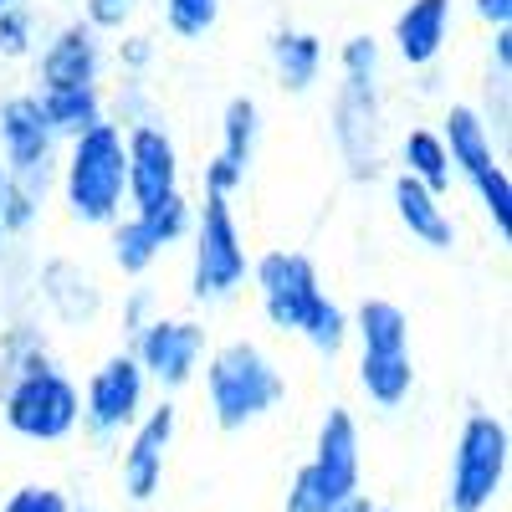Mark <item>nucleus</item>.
I'll return each instance as SVG.
<instances>
[{
    "mask_svg": "<svg viewBox=\"0 0 512 512\" xmlns=\"http://www.w3.org/2000/svg\"><path fill=\"white\" fill-rule=\"evenodd\" d=\"M390 52L374 31H354L333 52V103H328V144L344 164L349 185H379L390 175V88H384Z\"/></svg>",
    "mask_w": 512,
    "mask_h": 512,
    "instance_id": "f257e3e1",
    "label": "nucleus"
},
{
    "mask_svg": "<svg viewBox=\"0 0 512 512\" xmlns=\"http://www.w3.org/2000/svg\"><path fill=\"white\" fill-rule=\"evenodd\" d=\"M195 384L205 395V415H210V425H216L221 436H241V431L272 420L287 405V369H282V359L267 344L246 338V333L210 344Z\"/></svg>",
    "mask_w": 512,
    "mask_h": 512,
    "instance_id": "f03ea898",
    "label": "nucleus"
},
{
    "mask_svg": "<svg viewBox=\"0 0 512 512\" xmlns=\"http://www.w3.org/2000/svg\"><path fill=\"white\" fill-rule=\"evenodd\" d=\"M349 349H354V390L374 415H395L415 395V344L410 313L395 297H359L349 308Z\"/></svg>",
    "mask_w": 512,
    "mask_h": 512,
    "instance_id": "7ed1b4c3",
    "label": "nucleus"
},
{
    "mask_svg": "<svg viewBox=\"0 0 512 512\" xmlns=\"http://www.w3.org/2000/svg\"><path fill=\"white\" fill-rule=\"evenodd\" d=\"M52 195L62 200L67 221L82 231H108L128 210V159H123V128L93 123L82 134L62 139Z\"/></svg>",
    "mask_w": 512,
    "mask_h": 512,
    "instance_id": "20e7f679",
    "label": "nucleus"
},
{
    "mask_svg": "<svg viewBox=\"0 0 512 512\" xmlns=\"http://www.w3.org/2000/svg\"><path fill=\"white\" fill-rule=\"evenodd\" d=\"M364 492V425L349 405H328L308 461L292 472L282 492V512H338Z\"/></svg>",
    "mask_w": 512,
    "mask_h": 512,
    "instance_id": "39448f33",
    "label": "nucleus"
},
{
    "mask_svg": "<svg viewBox=\"0 0 512 512\" xmlns=\"http://www.w3.org/2000/svg\"><path fill=\"white\" fill-rule=\"evenodd\" d=\"M512 472V431L487 405H472L451 436L446 461V512H492Z\"/></svg>",
    "mask_w": 512,
    "mask_h": 512,
    "instance_id": "423d86ee",
    "label": "nucleus"
},
{
    "mask_svg": "<svg viewBox=\"0 0 512 512\" xmlns=\"http://www.w3.org/2000/svg\"><path fill=\"white\" fill-rule=\"evenodd\" d=\"M190 303L195 308H226L251 282V246L236 216V200L200 195L195 226H190Z\"/></svg>",
    "mask_w": 512,
    "mask_h": 512,
    "instance_id": "0eeeda50",
    "label": "nucleus"
},
{
    "mask_svg": "<svg viewBox=\"0 0 512 512\" xmlns=\"http://www.w3.org/2000/svg\"><path fill=\"white\" fill-rule=\"evenodd\" d=\"M441 139H446V154H451V175L456 185H466L477 195L482 216L497 236V246L512 241V175L502 164V144L492 139V128L482 123L477 103H446L441 113Z\"/></svg>",
    "mask_w": 512,
    "mask_h": 512,
    "instance_id": "6e6552de",
    "label": "nucleus"
},
{
    "mask_svg": "<svg viewBox=\"0 0 512 512\" xmlns=\"http://www.w3.org/2000/svg\"><path fill=\"white\" fill-rule=\"evenodd\" d=\"M77 420H82V379L62 359L36 364V369H26L21 379H11L6 390H0V425L26 446L72 441Z\"/></svg>",
    "mask_w": 512,
    "mask_h": 512,
    "instance_id": "1a4fd4ad",
    "label": "nucleus"
},
{
    "mask_svg": "<svg viewBox=\"0 0 512 512\" xmlns=\"http://www.w3.org/2000/svg\"><path fill=\"white\" fill-rule=\"evenodd\" d=\"M149 400H154V390H149L139 359L118 344L113 354H103L88 369V379H82V420H77V431L88 441H98V446H118L128 431H134V420L149 410Z\"/></svg>",
    "mask_w": 512,
    "mask_h": 512,
    "instance_id": "9d476101",
    "label": "nucleus"
},
{
    "mask_svg": "<svg viewBox=\"0 0 512 512\" xmlns=\"http://www.w3.org/2000/svg\"><path fill=\"white\" fill-rule=\"evenodd\" d=\"M251 297L262 308V323L282 338H297L308 323V313L318 308V297L328 292L323 287V272L308 251L297 246H272L262 256H251Z\"/></svg>",
    "mask_w": 512,
    "mask_h": 512,
    "instance_id": "9b49d317",
    "label": "nucleus"
},
{
    "mask_svg": "<svg viewBox=\"0 0 512 512\" xmlns=\"http://www.w3.org/2000/svg\"><path fill=\"white\" fill-rule=\"evenodd\" d=\"M210 344H216V338H210L205 318H195V313H159L139 338H128L123 349L139 359L154 395H185L190 384L200 379V364H205Z\"/></svg>",
    "mask_w": 512,
    "mask_h": 512,
    "instance_id": "f8f14e48",
    "label": "nucleus"
},
{
    "mask_svg": "<svg viewBox=\"0 0 512 512\" xmlns=\"http://www.w3.org/2000/svg\"><path fill=\"white\" fill-rule=\"evenodd\" d=\"M31 308L52 328H98L108 318V287L103 272L88 267L82 256H41L31 272Z\"/></svg>",
    "mask_w": 512,
    "mask_h": 512,
    "instance_id": "ddd939ff",
    "label": "nucleus"
},
{
    "mask_svg": "<svg viewBox=\"0 0 512 512\" xmlns=\"http://www.w3.org/2000/svg\"><path fill=\"white\" fill-rule=\"evenodd\" d=\"M175 436H180V400L175 395H154L149 410L134 420V431L118 441L123 446L118 451V492L134 507H149L164 492Z\"/></svg>",
    "mask_w": 512,
    "mask_h": 512,
    "instance_id": "4468645a",
    "label": "nucleus"
},
{
    "mask_svg": "<svg viewBox=\"0 0 512 512\" xmlns=\"http://www.w3.org/2000/svg\"><path fill=\"white\" fill-rule=\"evenodd\" d=\"M108 36H98L77 11L57 26H47L41 47L31 57V93L47 88H103L108 82Z\"/></svg>",
    "mask_w": 512,
    "mask_h": 512,
    "instance_id": "2eb2a0df",
    "label": "nucleus"
},
{
    "mask_svg": "<svg viewBox=\"0 0 512 512\" xmlns=\"http://www.w3.org/2000/svg\"><path fill=\"white\" fill-rule=\"evenodd\" d=\"M57 154H62V139L47 123V113H41V98L31 88L0 93V164H6V175L52 185Z\"/></svg>",
    "mask_w": 512,
    "mask_h": 512,
    "instance_id": "dca6fc26",
    "label": "nucleus"
},
{
    "mask_svg": "<svg viewBox=\"0 0 512 512\" xmlns=\"http://www.w3.org/2000/svg\"><path fill=\"white\" fill-rule=\"evenodd\" d=\"M123 159H128V210H139L169 190H185V154L169 123L144 118L123 128Z\"/></svg>",
    "mask_w": 512,
    "mask_h": 512,
    "instance_id": "f3484780",
    "label": "nucleus"
},
{
    "mask_svg": "<svg viewBox=\"0 0 512 512\" xmlns=\"http://www.w3.org/2000/svg\"><path fill=\"white\" fill-rule=\"evenodd\" d=\"M456 36V0H405L390 21V52L405 72H436Z\"/></svg>",
    "mask_w": 512,
    "mask_h": 512,
    "instance_id": "a211bd4d",
    "label": "nucleus"
},
{
    "mask_svg": "<svg viewBox=\"0 0 512 512\" xmlns=\"http://www.w3.org/2000/svg\"><path fill=\"white\" fill-rule=\"evenodd\" d=\"M267 67H272V82L287 93V98H308L323 88V77L333 67V52L328 41L313 31V26H277L267 36Z\"/></svg>",
    "mask_w": 512,
    "mask_h": 512,
    "instance_id": "6ab92c4d",
    "label": "nucleus"
},
{
    "mask_svg": "<svg viewBox=\"0 0 512 512\" xmlns=\"http://www.w3.org/2000/svg\"><path fill=\"white\" fill-rule=\"evenodd\" d=\"M390 210H395V226L415 246L436 251V256L456 251V216H451L446 195L425 190L420 180H410V175H400V169H395V175H390Z\"/></svg>",
    "mask_w": 512,
    "mask_h": 512,
    "instance_id": "aec40b11",
    "label": "nucleus"
},
{
    "mask_svg": "<svg viewBox=\"0 0 512 512\" xmlns=\"http://www.w3.org/2000/svg\"><path fill=\"white\" fill-rule=\"evenodd\" d=\"M395 169L451 200L456 175H451V154H446V139H441L436 123H410L405 134L395 139Z\"/></svg>",
    "mask_w": 512,
    "mask_h": 512,
    "instance_id": "412c9836",
    "label": "nucleus"
},
{
    "mask_svg": "<svg viewBox=\"0 0 512 512\" xmlns=\"http://www.w3.org/2000/svg\"><path fill=\"white\" fill-rule=\"evenodd\" d=\"M57 359L52 349V328L41 323L36 313H16V318H0V390L11 379H21L26 369Z\"/></svg>",
    "mask_w": 512,
    "mask_h": 512,
    "instance_id": "4be33fe9",
    "label": "nucleus"
},
{
    "mask_svg": "<svg viewBox=\"0 0 512 512\" xmlns=\"http://www.w3.org/2000/svg\"><path fill=\"white\" fill-rule=\"evenodd\" d=\"M221 144H216V154H226L231 164H241V169H251L256 164V154H262V139H267V108L256 103L251 93H231L226 103H221Z\"/></svg>",
    "mask_w": 512,
    "mask_h": 512,
    "instance_id": "5701e85b",
    "label": "nucleus"
},
{
    "mask_svg": "<svg viewBox=\"0 0 512 512\" xmlns=\"http://www.w3.org/2000/svg\"><path fill=\"white\" fill-rule=\"evenodd\" d=\"M103 236H108V267H113L123 282H149V272L164 262L159 241L144 231V221L134 216V210H123V216H118Z\"/></svg>",
    "mask_w": 512,
    "mask_h": 512,
    "instance_id": "b1692460",
    "label": "nucleus"
},
{
    "mask_svg": "<svg viewBox=\"0 0 512 512\" xmlns=\"http://www.w3.org/2000/svg\"><path fill=\"white\" fill-rule=\"evenodd\" d=\"M52 205V185L36 180H6V200H0V246H26Z\"/></svg>",
    "mask_w": 512,
    "mask_h": 512,
    "instance_id": "393cba45",
    "label": "nucleus"
},
{
    "mask_svg": "<svg viewBox=\"0 0 512 512\" xmlns=\"http://www.w3.org/2000/svg\"><path fill=\"white\" fill-rule=\"evenodd\" d=\"M108 82L103 88H47V93H36L41 98V113H47V123L57 128V139H72L82 134V128H93L108 118Z\"/></svg>",
    "mask_w": 512,
    "mask_h": 512,
    "instance_id": "a878e982",
    "label": "nucleus"
},
{
    "mask_svg": "<svg viewBox=\"0 0 512 512\" xmlns=\"http://www.w3.org/2000/svg\"><path fill=\"white\" fill-rule=\"evenodd\" d=\"M134 216H139V221H144V231L159 241V251H169V246H185V241H190V226H195V200H190L185 190H169V195H159V200L139 205Z\"/></svg>",
    "mask_w": 512,
    "mask_h": 512,
    "instance_id": "bb28decb",
    "label": "nucleus"
},
{
    "mask_svg": "<svg viewBox=\"0 0 512 512\" xmlns=\"http://www.w3.org/2000/svg\"><path fill=\"white\" fill-rule=\"evenodd\" d=\"M303 344L323 359V364H333V359H344L349 354V308L338 303V297H318V308L308 313V323H303Z\"/></svg>",
    "mask_w": 512,
    "mask_h": 512,
    "instance_id": "cd10ccee",
    "label": "nucleus"
},
{
    "mask_svg": "<svg viewBox=\"0 0 512 512\" xmlns=\"http://www.w3.org/2000/svg\"><path fill=\"white\" fill-rule=\"evenodd\" d=\"M41 36H47V16L36 0H16L0 11V62H31Z\"/></svg>",
    "mask_w": 512,
    "mask_h": 512,
    "instance_id": "c85d7f7f",
    "label": "nucleus"
},
{
    "mask_svg": "<svg viewBox=\"0 0 512 512\" xmlns=\"http://www.w3.org/2000/svg\"><path fill=\"white\" fill-rule=\"evenodd\" d=\"M154 11H159V26L175 36V41H205L210 31L221 26L226 16V0H154Z\"/></svg>",
    "mask_w": 512,
    "mask_h": 512,
    "instance_id": "c756f323",
    "label": "nucleus"
},
{
    "mask_svg": "<svg viewBox=\"0 0 512 512\" xmlns=\"http://www.w3.org/2000/svg\"><path fill=\"white\" fill-rule=\"evenodd\" d=\"M159 62V36L128 26L118 36H108V67H118V77H149Z\"/></svg>",
    "mask_w": 512,
    "mask_h": 512,
    "instance_id": "7c9ffc66",
    "label": "nucleus"
},
{
    "mask_svg": "<svg viewBox=\"0 0 512 512\" xmlns=\"http://www.w3.org/2000/svg\"><path fill=\"white\" fill-rule=\"evenodd\" d=\"M164 313V303H159V292L149 287V282H128L123 287V297L113 303V323H118V338L128 344V338H139L154 318Z\"/></svg>",
    "mask_w": 512,
    "mask_h": 512,
    "instance_id": "2f4dec72",
    "label": "nucleus"
},
{
    "mask_svg": "<svg viewBox=\"0 0 512 512\" xmlns=\"http://www.w3.org/2000/svg\"><path fill=\"white\" fill-rule=\"evenodd\" d=\"M144 11H149V0H77V16L98 36H118L128 26H139Z\"/></svg>",
    "mask_w": 512,
    "mask_h": 512,
    "instance_id": "473e14b6",
    "label": "nucleus"
},
{
    "mask_svg": "<svg viewBox=\"0 0 512 512\" xmlns=\"http://www.w3.org/2000/svg\"><path fill=\"white\" fill-rule=\"evenodd\" d=\"M103 98H108V123H118V128L159 118L154 113V98H149V77H118V88L103 93Z\"/></svg>",
    "mask_w": 512,
    "mask_h": 512,
    "instance_id": "72a5a7b5",
    "label": "nucleus"
},
{
    "mask_svg": "<svg viewBox=\"0 0 512 512\" xmlns=\"http://www.w3.org/2000/svg\"><path fill=\"white\" fill-rule=\"evenodd\" d=\"M246 180H251V169L231 164L226 154H210V159L200 164V195H216V200H236V195L246 190Z\"/></svg>",
    "mask_w": 512,
    "mask_h": 512,
    "instance_id": "f704fd0d",
    "label": "nucleus"
},
{
    "mask_svg": "<svg viewBox=\"0 0 512 512\" xmlns=\"http://www.w3.org/2000/svg\"><path fill=\"white\" fill-rule=\"evenodd\" d=\"M0 512H72V497L57 487V482H21Z\"/></svg>",
    "mask_w": 512,
    "mask_h": 512,
    "instance_id": "c9c22d12",
    "label": "nucleus"
},
{
    "mask_svg": "<svg viewBox=\"0 0 512 512\" xmlns=\"http://www.w3.org/2000/svg\"><path fill=\"white\" fill-rule=\"evenodd\" d=\"M487 77L512 82V26H492L487 31Z\"/></svg>",
    "mask_w": 512,
    "mask_h": 512,
    "instance_id": "e433bc0d",
    "label": "nucleus"
},
{
    "mask_svg": "<svg viewBox=\"0 0 512 512\" xmlns=\"http://www.w3.org/2000/svg\"><path fill=\"white\" fill-rule=\"evenodd\" d=\"M472 16L492 31V26H512V0H472Z\"/></svg>",
    "mask_w": 512,
    "mask_h": 512,
    "instance_id": "4c0bfd02",
    "label": "nucleus"
},
{
    "mask_svg": "<svg viewBox=\"0 0 512 512\" xmlns=\"http://www.w3.org/2000/svg\"><path fill=\"white\" fill-rule=\"evenodd\" d=\"M338 512H400V507H390V502H374L369 492H359V497H349Z\"/></svg>",
    "mask_w": 512,
    "mask_h": 512,
    "instance_id": "58836bf2",
    "label": "nucleus"
},
{
    "mask_svg": "<svg viewBox=\"0 0 512 512\" xmlns=\"http://www.w3.org/2000/svg\"><path fill=\"white\" fill-rule=\"evenodd\" d=\"M6 180H11V175H6V164H0V200H6Z\"/></svg>",
    "mask_w": 512,
    "mask_h": 512,
    "instance_id": "ea45409f",
    "label": "nucleus"
},
{
    "mask_svg": "<svg viewBox=\"0 0 512 512\" xmlns=\"http://www.w3.org/2000/svg\"><path fill=\"white\" fill-rule=\"evenodd\" d=\"M72 512H103V507H72Z\"/></svg>",
    "mask_w": 512,
    "mask_h": 512,
    "instance_id": "a19ab883",
    "label": "nucleus"
},
{
    "mask_svg": "<svg viewBox=\"0 0 512 512\" xmlns=\"http://www.w3.org/2000/svg\"><path fill=\"white\" fill-rule=\"evenodd\" d=\"M6 6H16V0H0V11H6Z\"/></svg>",
    "mask_w": 512,
    "mask_h": 512,
    "instance_id": "79ce46f5",
    "label": "nucleus"
}]
</instances>
